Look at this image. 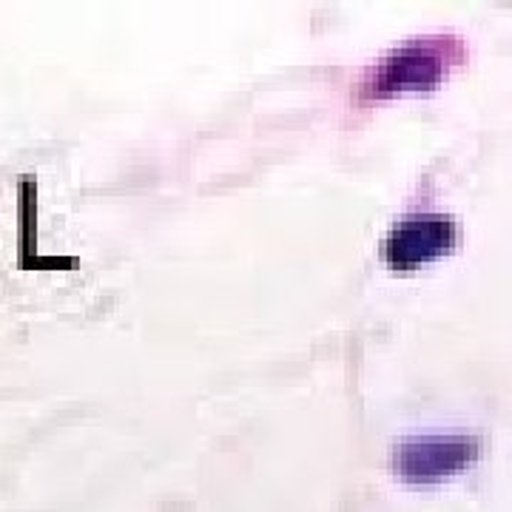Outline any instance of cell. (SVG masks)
<instances>
[{
  "instance_id": "cell-2",
  "label": "cell",
  "mask_w": 512,
  "mask_h": 512,
  "mask_svg": "<svg viewBox=\"0 0 512 512\" xmlns=\"http://www.w3.org/2000/svg\"><path fill=\"white\" fill-rule=\"evenodd\" d=\"M458 239H461V228L450 214H433V211L404 214L384 239L382 259L396 271H416L441 256L453 254Z\"/></svg>"
},
{
  "instance_id": "cell-1",
  "label": "cell",
  "mask_w": 512,
  "mask_h": 512,
  "mask_svg": "<svg viewBox=\"0 0 512 512\" xmlns=\"http://www.w3.org/2000/svg\"><path fill=\"white\" fill-rule=\"evenodd\" d=\"M464 60L467 43L458 35L413 37L367 69L359 94L365 100H390L402 94L433 92Z\"/></svg>"
},
{
  "instance_id": "cell-3",
  "label": "cell",
  "mask_w": 512,
  "mask_h": 512,
  "mask_svg": "<svg viewBox=\"0 0 512 512\" xmlns=\"http://www.w3.org/2000/svg\"><path fill=\"white\" fill-rule=\"evenodd\" d=\"M478 456L481 441L473 436H416L396 444L393 470L410 484H436L473 467Z\"/></svg>"
}]
</instances>
